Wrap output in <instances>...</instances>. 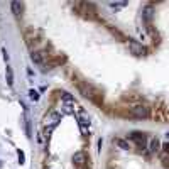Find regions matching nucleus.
Returning <instances> with one entry per match:
<instances>
[{
  "label": "nucleus",
  "mask_w": 169,
  "mask_h": 169,
  "mask_svg": "<svg viewBox=\"0 0 169 169\" xmlns=\"http://www.w3.org/2000/svg\"><path fill=\"white\" fill-rule=\"evenodd\" d=\"M130 115L134 117L135 120H145V118L151 117V110H149L147 105L135 103V105H132V108H130Z\"/></svg>",
  "instance_id": "f257e3e1"
},
{
  "label": "nucleus",
  "mask_w": 169,
  "mask_h": 169,
  "mask_svg": "<svg viewBox=\"0 0 169 169\" xmlns=\"http://www.w3.org/2000/svg\"><path fill=\"white\" fill-rule=\"evenodd\" d=\"M78 90H80V93H81L85 98H88L90 101H97V98H95V93L91 91V88H90L86 83L80 81V83H78Z\"/></svg>",
  "instance_id": "f03ea898"
},
{
  "label": "nucleus",
  "mask_w": 169,
  "mask_h": 169,
  "mask_svg": "<svg viewBox=\"0 0 169 169\" xmlns=\"http://www.w3.org/2000/svg\"><path fill=\"white\" fill-rule=\"evenodd\" d=\"M129 139H130V140H135V142H137V145H139L140 149H144V147H145V142H147L145 134H142V132L135 130V132H132V134L129 135Z\"/></svg>",
  "instance_id": "7ed1b4c3"
},
{
  "label": "nucleus",
  "mask_w": 169,
  "mask_h": 169,
  "mask_svg": "<svg viewBox=\"0 0 169 169\" xmlns=\"http://www.w3.org/2000/svg\"><path fill=\"white\" fill-rule=\"evenodd\" d=\"M10 10H12V14L15 17H20L24 14V3L22 2H12L10 3Z\"/></svg>",
  "instance_id": "20e7f679"
},
{
  "label": "nucleus",
  "mask_w": 169,
  "mask_h": 169,
  "mask_svg": "<svg viewBox=\"0 0 169 169\" xmlns=\"http://www.w3.org/2000/svg\"><path fill=\"white\" fill-rule=\"evenodd\" d=\"M152 15H154V7H152V5L144 7V10H142V19H144V22H145V24H151Z\"/></svg>",
  "instance_id": "39448f33"
},
{
  "label": "nucleus",
  "mask_w": 169,
  "mask_h": 169,
  "mask_svg": "<svg viewBox=\"0 0 169 169\" xmlns=\"http://www.w3.org/2000/svg\"><path fill=\"white\" fill-rule=\"evenodd\" d=\"M129 47H130V51L134 53V54H144L145 53V47L142 46V44H139L137 41H129Z\"/></svg>",
  "instance_id": "423d86ee"
},
{
  "label": "nucleus",
  "mask_w": 169,
  "mask_h": 169,
  "mask_svg": "<svg viewBox=\"0 0 169 169\" xmlns=\"http://www.w3.org/2000/svg\"><path fill=\"white\" fill-rule=\"evenodd\" d=\"M78 122H80V125H86V127H88L90 122H91V120H90V115H88L83 108L78 110Z\"/></svg>",
  "instance_id": "0eeeda50"
},
{
  "label": "nucleus",
  "mask_w": 169,
  "mask_h": 169,
  "mask_svg": "<svg viewBox=\"0 0 169 169\" xmlns=\"http://www.w3.org/2000/svg\"><path fill=\"white\" fill-rule=\"evenodd\" d=\"M59 120H61V115L58 112H53V113H49V117H46V124H49V127H53V129L58 125Z\"/></svg>",
  "instance_id": "6e6552de"
},
{
  "label": "nucleus",
  "mask_w": 169,
  "mask_h": 169,
  "mask_svg": "<svg viewBox=\"0 0 169 169\" xmlns=\"http://www.w3.org/2000/svg\"><path fill=\"white\" fill-rule=\"evenodd\" d=\"M31 59H32L36 64H44L46 63V59H44V54H42V51H31Z\"/></svg>",
  "instance_id": "1a4fd4ad"
},
{
  "label": "nucleus",
  "mask_w": 169,
  "mask_h": 169,
  "mask_svg": "<svg viewBox=\"0 0 169 169\" xmlns=\"http://www.w3.org/2000/svg\"><path fill=\"white\" fill-rule=\"evenodd\" d=\"M61 112H63V113H66V115H71V113H74V103L63 101V103H61Z\"/></svg>",
  "instance_id": "9d476101"
},
{
  "label": "nucleus",
  "mask_w": 169,
  "mask_h": 169,
  "mask_svg": "<svg viewBox=\"0 0 169 169\" xmlns=\"http://www.w3.org/2000/svg\"><path fill=\"white\" fill-rule=\"evenodd\" d=\"M73 162L81 169L83 168V164H85V154H83V152H76V154L73 156Z\"/></svg>",
  "instance_id": "9b49d317"
},
{
  "label": "nucleus",
  "mask_w": 169,
  "mask_h": 169,
  "mask_svg": "<svg viewBox=\"0 0 169 169\" xmlns=\"http://www.w3.org/2000/svg\"><path fill=\"white\" fill-rule=\"evenodd\" d=\"M5 78H7V85L9 86H14V71H12V68L7 64L5 68Z\"/></svg>",
  "instance_id": "f8f14e48"
},
{
  "label": "nucleus",
  "mask_w": 169,
  "mask_h": 169,
  "mask_svg": "<svg viewBox=\"0 0 169 169\" xmlns=\"http://www.w3.org/2000/svg\"><path fill=\"white\" fill-rule=\"evenodd\" d=\"M159 149H161V142L157 140V137H154V139L151 140V144H149V151H151L152 154H156Z\"/></svg>",
  "instance_id": "ddd939ff"
},
{
  "label": "nucleus",
  "mask_w": 169,
  "mask_h": 169,
  "mask_svg": "<svg viewBox=\"0 0 169 169\" xmlns=\"http://www.w3.org/2000/svg\"><path fill=\"white\" fill-rule=\"evenodd\" d=\"M125 7H127V2H110V9H113V10H120Z\"/></svg>",
  "instance_id": "4468645a"
},
{
  "label": "nucleus",
  "mask_w": 169,
  "mask_h": 169,
  "mask_svg": "<svg viewBox=\"0 0 169 169\" xmlns=\"http://www.w3.org/2000/svg\"><path fill=\"white\" fill-rule=\"evenodd\" d=\"M115 144H118V147H120V149H124V151H129V149H130L129 142H127V140H124V139H115Z\"/></svg>",
  "instance_id": "2eb2a0df"
},
{
  "label": "nucleus",
  "mask_w": 169,
  "mask_h": 169,
  "mask_svg": "<svg viewBox=\"0 0 169 169\" xmlns=\"http://www.w3.org/2000/svg\"><path fill=\"white\" fill-rule=\"evenodd\" d=\"M61 98H63V101H69V103H74V105H76V101H74V97H73V95H69L68 91H64V93L61 95Z\"/></svg>",
  "instance_id": "dca6fc26"
},
{
  "label": "nucleus",
  "mask_w": 169,
  "mask_h": 169,
  "mask_svg": "<svg viewBox=\"0 0 169 169\" xmlns=\"http://www.w3.org/2000/svg\"><path fill=\"white\" fill-rule=\"evenodd\" d=\"M29 97H31V100H34V101L39 100V93H37L36 90H31V91H29Z\"/></svg>",
  "instance_id": "f3484780"
},
{
  "label": "nucleus",
  "mask_w": 169,
  "mask_h": 169,
  "mask_svg": "<svg viewBox=\"0 0 169 169\" xmlns=\"http://www.w3.org/2000/svg\"><path fill=\"white\" fill-rule=\"evenodd\" d=\"M17 156H19V162H20V164H24V162H26V156H24V152H22L20 149L17 151Z\"/></svg>",
  "instance_id": "a211bd4d"
},
{
  "label": "nucleus",
  "mask_w": 169,
  "mask_h": 169,
  "mask_svg": "<svg viewBox=\"0 0 169 169\" xmlns=\"http://www.w3.org/2000/svg\"><path fill=\"white\" fill-rule=\"evenodd\" d=\"M80 130H81V134H83V135H88V134H90V129H88L86 125H80Z\"/></svg>",
  "instance_id": "6ab92c4d"
},
{
  "label": "nucleus",
  "mask_w": 169,
  "mask_h": 169,
  "mask_svg": "<svg viewBox=\"0 0 169 169\" xmlns=\"http://www.w3.org/2000/svg\"><path fill=\"white\" fill-rule=\"evenodd\" d=\"M162 149H164V152H169V140L162 144Z\"/></svg>",
  "instance_id": "aec40b11"
},
{
  "label": "nucleus",
  "mask_w": 169,
  "mask_h": 169,
  "mask_svg": "<svg viewBox=\"0 0 169 169\" xmlns=\"http://www.w3.org/2000/svg\"><path fill=\"white\" fill-rule=\"evenodd\" d=\"M2 51H3V59H5V61H9V54H7V49H2Z\"/></svg>",
  "instance_id": "412c9836"
},
{
  "label": "nucleus",
  "mask_w": 169,
  "mask_h": 169,
  "mask_svg": "<svg viewBox=\"0 0 169 169\" xmlns=\"http://www.w3.org/2000/svg\"><path fill=\"white\" fill-rule=\"evenodd\" d=\"M162 164H164V166H169V161H168V157H164V161H162Z\"/></svg>",
  "instance_id": "4be33fe9"
},
{
  "label": "nucleus",
  "mask_w": 169,
  "mask_h": 169,
  "mask_svg": "<svg viewBox=\"0 0 169 169\" xmlns=\"http://www.w3.org/2000/svg\"><path fill=\"white\" fill-rule=\"evenodd\" d=\"M166 137H168V139H169V132H168V134H166Z\"/></svg>",
  "instance_id": "5701e85b"
}]
</instances>
